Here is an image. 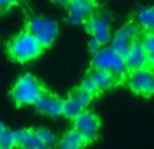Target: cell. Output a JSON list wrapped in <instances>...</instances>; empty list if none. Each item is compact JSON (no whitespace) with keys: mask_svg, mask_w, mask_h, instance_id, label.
Listing matches in <instances>:
<instances>
[{"mask_svg":"<svg viewBox=\"0 0 154 149\" xmlns=\"http://www.w3.org/2000/svg\"><path fill=\"white\" fill-rule=\"evenodd\" d=\"M43 50L45 49L37 41V38L32 37L27 30H23L19 34H16L7 43L8 57L19 64L34 61L43 53Z\"/></svg>","mask_w":154,"mask_h":149,"instance_id":"1","label":"cell"},{"mask_svg":"<svg viewBox=\"0 0 154 149\" xmlns=\"http://www.w3.org/2000/svg\"><path fill=\"white\" fill-rule=\"evenodd\" d=\"M45 85L31 73H24L15 81L11 88V99L18 107L34 104Z\"/></svg>","mask_w":154,"mask_h":149,"instance_id":"2","label":"cell"},{"mask_svg":"<svg viewBox=\"0 0 154 149\" xmlns=\"http://www.w3.org/2000/svg\"><path fill=\"white\" fill-rule=\"evenodd\" d=\"M92 67L99 68V69H104L107 72L112 73L122 81V84L125 83L126 77L128 74V71L126 68L125 57L120 56L119 53H116L111 46H106V48L101 46L96 53H93Z\"/></svg>","mask_w":154,"mask_h":149,"instance_id":"3","label":"cell"},{"mask_svg":"<svg viewBox=\"0 0 154 149\" xmlns=\"http://www.w3.org/2000/svg\"><path fill=\"white\" fill-rule=\"evenodd\" d=\"M111 15L107 11H101L97 8L82 24L91 35V40L100 46H104L111 41Z\"/></svg>","mask_w":154,"mask_h":149,"instance_id":"4","label":"cell"},{"mask_svg":"<svg viewBox=\"0 0 154 149\" xmlns=\"http://www.w3.org/2000/svg\"><path fill=\"white\" fill-rule=\"evenodd\" d=\"M122 84L119 79L116 76H114L112 73L107 72L104 69H99V68H91L89 72L87 73V76L84 77V80L81 81L80 87L82 90L88 91L89 94H92L93 96H99L103 92L111 90V88L116 87V85Z\"/></svg>","mask_w":154,"mask_h":149,"instance_id":"5","label":"cell"},{"mask_svg":"<svg viewBox=\"0 0 154 149\" xmlns=\"http://www.w3.org/2000/svg\"><path fill=\"white\" fill-rule=\"evenodd\" d=\"M32 37L42 45L43 49L50 48L58 35V24L53 19L45 18V16H34L29 19L26 29Z\"/></svg>","mask_w":154,"mask_h":149,"instance_id":"6","label":"cell"},{"mask_svg":"<svg viewBox=\"0 0 154 149\" xmlns=\"http://www.w3.org/2000/svg\"><path fill=\"white\" fill-rule=\"evenodd\" d=\"M73 129L82 137L85 144L89 145L95 142L100 136V129H101V122L100 118L93 113L92 110H82L81 113L73 118Z\"/></svg>","mask_w":154,"mask_h":149,"instance_id":"7","label":"cell"},{"mask_svg":"<svg viewBox=\"0 0 154 149\" xmlns=\"http://www.w3.org/2000/svg\"><path fill=\"white\" fill-rule=\"evenodd\" d=\"M95 99V96L92 94H89L88 91L82 90L81 87L73 88L69 92V95L65 99H62V113L61 115H64L65 118L72 121L79 113H81L82 110H85L89 103Z\"/></svg>","mask_w":154,"mask_h":149,"instance_id":"8","label":"cell"},{"mask_svg":"<svg viewBox=\"0 0 154 149\" xmlns=\"http://www.w3.org/2000/svg\"><path fill=\"white\" fill-rule=\"evenodd\" d=\"M125 84L137 95L150 98L154 91V73L153 68H143L134 72H128Z\"/></svg>","mask_w":154,"mask_h":149,"instance_id":"9","label":"cell"},{"mask_svg":"<svg viewBox=\"0 0 154 149\" xmlns=\"http://www.w3.org/2000/svg\"><path fill=\"white\" fill-rule=\"evenodd\" d=\"M141 30L137 27V24L134 22L126 23L125 26H122L115 35L111 40V48L114 49L116 53H119L120 56L125 57V54L127 53V50L130 49V46L134 43V41L138 40Z\"/></svg>","mask_w":154,"mask_h":149,"instance_id":"10","label":"cell"},{"mask_svg":"<svg viewBox=\"0 0 154 149\" xmlns=\"http://www.w3.org/2000/svg\"><path fill=\"white\" fill-rule=\"evenodd\" d=\"M99 8L96 0H72L66 5V18L65 21L70 24L84 23L93 12Z\"/></svg>","mask_w":154,"mask_h":149,"instance_id":"11","label":"cell"},{"mask_svg":"<svg viewBox=\"0 0 154 149\" xmlns=\"http://www.w3.org/2000/svg\"><path fill=\"white\" fill-rule=\"evenodd\" d=\"M38 113L48 117H60L62 113V99L49 88H43L34 103Z\"/></svg>","mask_w":154,"mask_h":149,"instance_id":"12","label":"cell"},{"mask_svg":"<svg viewBox=\"0 0 154 149\" xmlns=\"http://www.w3.org/2000/svg\"><path fill=\"white\" fill-rule=\"evenodd\" d=\"M125 62L128 72H134V71L143 69V68H153V64L150 62L147 53L145 52L143 46L139 41V37L137 41H134L127 53L125 54Z\"/></svg>","mask_w":154,"mask_h":149,"instance_id":"13","label":"cell"},{"mask_svg":"<svg viewBox=\"0 0 154 149\" xmlns=\"http://www.w3.org/2000/svg\"><path fill=\"white\" fill-rule=\"evenodd\" d=\"M18 148L19 149H50L39 137L37 129L18 130Z\"/></svg>","mask_w":154,"mask_h":149,"instance_id":"14","label":"cell"},{"mask_svg":"<svg viewBox=\"0 0 154 149\" xmlns=\"http://www.w3.org/2000/svg\"><path fill=\"white\" fill-rule=\"evenodd\" d=\"M134 23L141 31H153L154 10L153 7H139L134 15Z\"/></svg>","mask_w":154,"mask_h":149,"instance_id":"15","label":"cell"},{"mask_svg":"<svg viewBox=\"0 0 154 149\" xmlns=\"http://www.w3.org/2000/svg\"><path fill=\"white\" fill-rule=\"evenodd\" d=\"M85 147L87 144L82 140V137L72 128L60 138L56 149H84Z\"/></svg>","mask_w":154,"mask_h":149,"instance_id":"16","label":"cell"},{"mask_svg":"<svg viewBox=\"0 0 154 149\" xmlns=\"http://www.w3.org/2000/svg\"><path fill=\"white\" fill-rule=\"evenodd\" d=\"M139 41H141L145 52L147 53L150 62L154 65V34H153V31H141Z\"/></svg>","mask_w":154,"mask_h":149,"instance_id":"17","label":"cell"},{"mask_svg":"<svg viewBox=\"0 0 154 149\" xmlns=\"http://www.w3.org/2000/svg\"><path fill=\"white\" fill-rule=\"evenodd\" d=\"M18 148V130H5L0 137V149H15Z\"/></svg>","mask_w":154,"mask_h":149,"instance_id":"18","label":"cell"},{"mask_svg":"<svg viewBox=\"0 0 154 149\" xmlns=\"http://www.w3.org/2000/svg\"><path fill=\"white\" fill-rule=\"evenodd\" d=\"M20 0H0V14L7 12L14 5H18Z\"/></svg>","mask_w":154,"mask_h":149,"instance_id":"19","label":"cell"},{"mask_svg":"<svg viewBox=\"0 0 154 149\" xmlns=\"http://www.w3.org/2000/svg\"><path fill=\"white\" fill-rule=\"evenodd\" d=\"M53 3H56V4H61V5H68L72 0H51Z\"/></svg>","mask_w":154,"mask_h":149,"instance_id":"20","label":"cell"},{"mask_svg":"<svg viewBox=\"0 0 154 149\" xmlns=\"http://www.w3.org/2000/svg\"><path fill=\"white\" fill-rule=\"evenodd\" d=\"M7 130V128H5V125L3 122H0V137H2V134L4 133V132Z\"/></svg>","mask_w":154,"mask_h":149,"instance_id":"21","label":"cell"},{"mask_svg":"<svg viewBox=\"0 0 154 149\" xmlns=\"http://www.w3.org/2000/svg\"><path fill=\"white\" fill-rule=\"evenodd\" d=\"M96 2H97V0H96Z\"/></svg>","mask_w":154,"mask_h":149,"instance_id":"22","label":"cell"}]
</instances>
